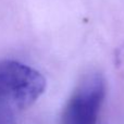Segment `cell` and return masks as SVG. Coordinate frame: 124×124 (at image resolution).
Here are the masks:
<instances>
[{"mask_svg":"<svg viewBox=\"0 0 124 124\" xmlns=\"http://www.w3.org/2000/svg\"><path fill=\"white\" fill-rule=\"evenodd\" d=\"M106 96V81L98 72L86 74L63 110L61 124H96Z\"/></svg>","mask_w":124,"mask_h":124,"instance_id":"obj_2","label":"cell"},{"mask_svg":"<svg viewBox=\"0 0 124 124\" xmlns=\"http://www.w3.org/2000/svg\"><path fill=\"white\" fill-rule=\"evenodd\" d=\"M39 71L15 60L0 61V110L14 112L33 106L46 89Z\"/></svg>","mask_w":124,"mask_h":124,"instance_id":"obj_1","label":"cell"},{"mask_svg":"<svg viewBox=\"0 0 124 124\" xmlns=\"http://www.w3.org/2000/svg\"><path fill=\"white\" fill-rule=\"evenodd\" d=\"M0 124H14L13 112L0 110Z\"/></svg>","mask_w":124,"mask_h":124,"instance_id":"obj_3","label":"cell"}]
</instances>
